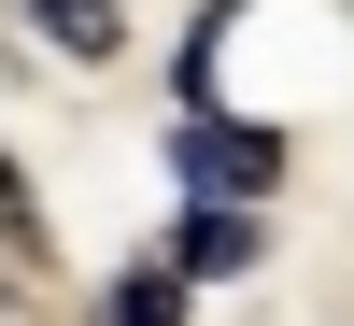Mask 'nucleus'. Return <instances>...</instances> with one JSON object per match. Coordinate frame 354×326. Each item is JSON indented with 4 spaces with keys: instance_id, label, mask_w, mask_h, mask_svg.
Instances as JSON below:
<instances>
[{
    "instance_id": "7ed1b4c3",
    "label": "nucleus",
    "mask_w": 354,
    "mask_h": 326,
    "mask_svg": "<svg viewBox=\"0 0 354 326\" xmlns=\"http://www.w3.org/2000/svg\"><path fill=\"white\" fill-rule=\"evenodd\" d=\"M170 270H255V213H185V227H170Z\"/></svg>"
},
{
    "instance_id": "f257e3e1",
    "label": "nucleus",
    "mask_w": 354,
    "mask_h": 326,
    "mask_svg": "<svg viewBox=\"0 0 354 326\" xmlns=\"http://www.w3.org/2000/svg\"><path fill=\"white\" fill-rule=\"evenodd\" d=\"M170 170H185V199L241 213V199H270V185H283V142H270V128H241V114H213V100H185V128H170Z\"/></svg>"
},
{
    "instance_id": "20e7f679",
    "label": "nucleus",
    "mask_w": 354,
    "mask_h": 326,
    "mask_svg": "<svg viewBox=\"0 0 354 326\" xmlns=\"http://www.w3.org/2000/svg\"><path fill=\"white\" fill-rule=\"evenodd\" d=\"M100 326H185V270H170V255H156V270H128V284L100 298Z\"/></svg>"
},
{
    "instance_id": "f03ea898",
    "label": "nucleus",
    "mask_w": 354,
    "mask_h": 326,
    "mask_svg": "<svg viewBox=\"0 0 354 326\" xmlns=\"http://www.w3.org/2000/svg\"><path fill=\"white\" fill-rule=\"evenodd\" d=\"M15 15H28V28H43V43H57V57H85V71H100V57H113V43H128V15H113V0H15Z\"/></svg>"
},
{
    "instance_id": "39448f33",
    "label": "nucleus",
    "mask_w": 354,
    "mask_h": 326,
    "mask_svg": "<svg viewBox=\"0 0 354 326\" xmlns=\"http://www.w3.org/2000/svg\"><path fill=\"white\" fill-rule=\"evenodd\" d=\"M15 298H28V284H15V270H0V326H15Z\"/></svg>"
}]
</instances>
